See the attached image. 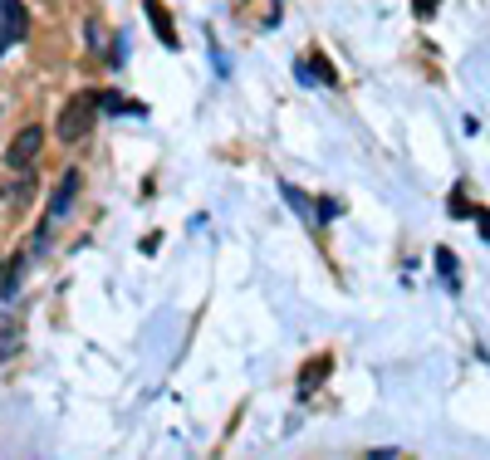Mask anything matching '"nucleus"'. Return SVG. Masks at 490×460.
Wrapping results in <instances>:
<instances>
[{
	"mask_svg": "<svg viewBox=\"0 0 490 460\" xmlns=\"http://www.w3.org/2000/svg\"><path fill=\"white\" fill-rule=\"evenodd\" d=\"M98 123V94L88 88V94H74L65 108H59V123H54V133L65 137V142H84L88 133H94Z\"/></svg>",
	"mask_w": 490,
	"mask_h": 460,
	"instance_id": "1",
	"label": "nucleus"
},
{
	"mask_svg": "<svg viewBox=\"0 0 490 460\" xmlns=\"http://www.w3.org/2000/svg\"><path fill=\"white\" fill-rule=\"evenodd\" d=\"M40 147H44V133L40 127H20V133H15V142H11V152H5V157H11V167L20 172V167H30L34 157H40Z\"/></svg>",
	"mask_w": 490,
	"mask_h": 460,
	"instance_id": "2",
	"label": "nucleus"
},
{
	"mask_svg": "<svg viewBox=\"0 0 490 460\" xmlns=\"http://www.w3.org/2000/svg\"><path fill=\"white\" fill-rule=\"evenodd\" d=\"M15 40H25V11H20V0H0V54Z\"/></svg>",
	"mask_w": 490,
	"mask_h": 460,
	"instance_id": "3",
	"label": "nucleus"
},
{
	"mask_svg": "<svg viewBox=\"0 0 490 460\" xmlns=\"http://www.w3.org/2000/svg\"><path fill=\"white\" fill-rule=\"evenodd\" d=\"M74 191H79V172H69V177L54 187V196H50V220H65V216H69V206H74Z\"/></svg>",
	"mask_w": 490,
	"mask_h": 460,
	"instance_id": "4",
	"label": "nucleus"
},
{
	"mask_svg": "<svg viewBox=\"0 0 490 460\" xmlns=\"http://www.w3.org/2000/svg\"><path fill=\"white\" fill-rule=\"evenodd\" d=\"M25 264H30V250H20L11 260V270H5V280H0V299H15L20 294V274H25Z\"/></svg>",
	"mask_w": 490,
	"mask_h": 460,
	"instance_id": "5",
	"label": "nucleus"
},
{
	"mask_svg": "<svg viewBox=\"0 0 490 460\" xmlns=\"http://www.w3.org/2000/svg\"><path fill=\"white\" fill-rule=\"evenodd\" d=\"M324 377H329V357H314V363H310V372L299 377V392H314V387L324 382Z\"/></svg>",
	"mask_w": 490,
	"mask_h": 460,
	"instance_id": "6",
	"label": "nucleus"
},
{
	"mask_svg": "<svg viewBox=\"0 0 490 460\" xmlns=\"http://www.w3.org/2000/svg\"><path fill=\"white\" fill-rule=\"evenodd\" d=\"M148 15H152V25H157L162 44H177V34H172V25H167V11H162V0H148Z\"/></svg>",
	"mask_w": 490,
	"mask_h": 460,
	"instance_id": "7",
	"label": "nucleus"
},
{
	"mask_svg": "<svg viewBox=\"0 0 490 460\" xmlns=\"http://www.w3.org/2000/svg\"><path fill=\"white\" fill-rule=\"evenodd\" d=\"M437 270H441V280H447V289H461V280H456V255H451V250H437Z\"/></svg>",
	"mask_w": 490,
	"mask_h": 460,
	"instance_id": "8",
	"label": "nucleus"
},
{
	"mask_svg": "<svg viewBox=\"0 0 490 460\" xmlns=\"http://www.w3.org/2000/svg\"><path fill=\"white\" fill-rule=\"evenodd\" d=\"M285 201L299 211V216H319V211H314V201L304 196V191H299V187H289V181H285Z\"/></svg>",
	"mask_w": 490,
	"mask_h": 460,
	"instance_id": "9",
	"label": "nucleus"
},
{
	"mask_svg": "<svg viewBox=\"0 0 490 460\" xmlns=\"http://www.w3.org/2000/svg\"><path fill=\"white\" fill-rule=\"evenodd\" d=\"M319 220H339V201H333V196L319 201Z\"/></svg>",
	"mask_w": 490,
	"mask_h": 460,
	"instance_id": "10",
	"label": "nucleus"
},
{
	"mask_svg": "<svg viewBox=\"0 0 490 460\" xmlns=\"http://www.w3.org/2000/svg\"><path fill=\"white\" fill-rule=\"evenodd\" d=\"M441 0H417V15H422V20H432V11H437Z\"/></svg>",
	"mask_w": 490,
	"mask_h": 460,
	"instance_id": "11",
	"label": "nucleus"
}]
</instances>
